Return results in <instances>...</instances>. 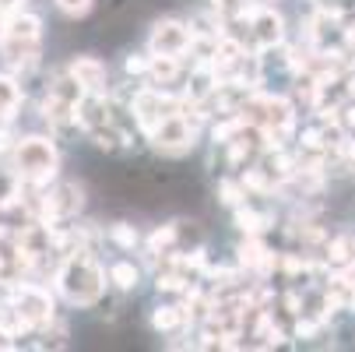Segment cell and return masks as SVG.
Returning a JSON list of instances; mask_svg holds the SVG:
<instances>
[{
    "instance_id": "15",
    "label": "cell",
    "mask_w": 355,
    "mask_h": 352,
    "mask_svg": "<svg viewBox=\"0 0 355 352\" xmlns=\"http://www.w3.org/2000/svg\"><path fill=\"white\" fill-rule=\"evenodd\" d=\"M46 95H49V99H60V103L78 106L88 92H85V85H81V81L71 74V67H67V71H60V74H53V78L46 81Z\"/></svg>"
},
{
    "instance_id": "13",
    "label": "cell",
    "mask_w": 355,
    "mask_h": 352,
    "mask_svg": "<svg viewBox=\"0 0 355 352\" xmlns=\"http://www.w3.org/2000/svg\"><path fill=\"white\" fill-rule=\"evenodd\" d=\"M232 222H236V229L246 233V236H264V233L275 226V215H271V212H261V208H253L250 201H246V205L232 208Z\"/></svg>"
},
{
    "instance_id": "20",
    "label": "cell",
    "mask_w": 355,
    "mask_h": 352,
    "mask_svg": "<svg viewBox=\"0 0 355 352\" xmlns=\"http://www.w3.org/2000/svg\"><path fill=\"white\" fill-rule=\"evenodd\" d=\"M215 194H218V201H222L225 208H239V205H246V197H250V190H246L243 180H218Z\"/></svg>"
},
{
    "instance_id": "3",
    "label": "cell",
    "mask_w": 355,
    "mask_h": 352,
    "mask_svg": "<svg viewBox=\"0 0 355 352\" xmlns=\"http://www.w3.org/2000/svg\"><path fill=\"white\" fill-rule=\"evenodd\" d=\"M42 53V22L39 15L15 11L8 15V28L0 35V57H4L15 71H32Z\"/></svg>"
},
{
    "instance_id": "10",
    "label": "cell",
    "mask_w": 355,
    "mask_h": 352,
    "mask_svg": "<svg viewBox=\"0 0 355 352\" xmlns=\"http://www.w3.org/2000/svg\"><path fill=\"white\" fill-rule=\"evenodd\" d=\"M71 74L85 85L88 95H106L110 92V67L98 60V57H74L71 60Z\"/></svg>"
},
{
    "instance_id": "19",
    "label": "cell",
    "mask_w": 355,
    "mask_h": 352,
    "mask_svg": "<svg viewBox=\"0 0 355 352\" xmlns=\"http://www.w3.org/2000/svg\"><path fill=\"white\" fill-rule=\"evenodd\" d=\"M110 282H113L120 292H134L137 282H141V271H137L134 261H116V265H110Z\"/></svg>"
},
{
    "instance_id": "11",
    "label": "cell",
    "mask_w": 355,
    "mask_h": 352,
    "mask_svg": "<svg viewBox=\"0 0 355 352\" xmlns=\"http://www.w3.org/2000/svg\"><path fill=\"white\" fill-rule=\"evenodd\" d=\"M239 268L257 271V275H271L278 268V254H271V250L261 243V236H246L239 243Z\"/></svg>"
},
{
    "instance_id": "2",
    "label": "cell",
    "mask_w": 355,
    "mask_h": 352,
    "mask_svg": "<svg viewBox=\"0 0 355 352\" xmlns=\"http://www.w3.org/2000/svg\"><path fill=\"white\" fill-rule=\"evenodd\" d=\"M11 169L25 183L49 187L57 180V169H60V152H57L53 137H42V134L18 137L15 148H11Z\"/></svg>"
},
{
    "instance_id": "1",
    "label": "cell",
    "mask_w": 355,
    "mask_h": 352,
    "mask_svg": "<svg viewBox=\"0 0 355 352\" xmlns=\"http://www.w3.org/2000/svg\"><path fill=\"white\" fill-rule=\"evenodd\" d=\"M106 278H110V271L92 254L64 258L57 268V289L71 307H95L106 292Z\"/></svg>"
},
{
    "instance_id": "9",
    "label": "cell",
    "mask_w": 355,
    "mask_h": 352,
    "mask_svg": "<svg viewBox=\"0 0 355 352\" xmlns=\"http://www.w3.org/2000/svg\"><path fill=\"white\" fill-rule=\"evenodd\" d=\"M246 35L257 53H268L285 42V18L275 8H253V15L246 18Z\"/></svg>"
},
{
    "instance_id": "17",
    "label": "cell",
    "mask_w": 355,
    "mask_h": 352,
    "mask_svg": "<svg viewBox=\"0 0 355 352\" xmlns=\"http://www.w3.org/2000/svg\"><path fill=\"white\" fill-rule=\"evenodd\" d=\"M187 324H190V317H187V310L176 307V303H162V307L151 310V328H155L159 335H176V331H183Z\"/></svg>"
},
{
    "instance_id": "18",
    "label": "cell",
    "mask_w": 355,
    "mask_h": 352,
    "mask_svg": "<svg viewBox=\"0 0 355 352\" xmlns=\"http://www.w3.org/2000/svg\"><path fill=\"white\" fill-rule=\"evenodd\" d=\"M21 85L11 74H0V120H15V113L21 110Z\"/></svg>"
},
{
    "instance_id": "21",
    "label": "cell",
    "mask_w": 355,
    "mask_h": 352,
    "mask_svg": "<svg viewBox=\"0 0 355 352\" xmlns=\"http://www.w3.org/2000/svg\"><path fill=\"white\" fill-rule=\"evenodd\" d=\"M106 236H110V243H116L120 250L141 246V233H137V226H130V222H113V226L106 229Z\"/></svg>"
},
{
    "instance_id": "16",
    "label": "cell",
    "mask_w": 355,
    "mask_h": 352,
    "mask_svg": "<svg viewBox=\"0 0 355 352\" xmlns=\"http://www.w3.org/2000/svg\"><path fill=\"white\" fill-rule=\"evenodd\" d=\"M183 78V57H166V53H151V71H148V81L151 85H176Z\"/></svg>"
},
{
    "instance_id": "25",
    "label": "cell",
    "mask_w": 355,
    "mask_h": 352,
    "mask_svg": "<svg viewBox=\"0 0 355 352\" xmlns=\"http://www.w3.org/2000/svg\"><path fill=\"white\" fill-rule=\"evenodd\" d=\"M4 28H8V15L0 11V35H4Z\"/></svg>"
},
{
    "instance_id": "6",
    "label": "cell",
    "mask_w": 355,
    "mask_h": 352,
    "mask_svg": "<svg viewBox=\"0 0 355 352\" xmlns=\"http://www.w3.org/2000/svg\"><path fill=\"white\" fill-rule=\"evenodd\" d=\"M197 131H200V127H197L187 113H173V117H166L155 131L148 134V141H151V148H155L159 156L180 159V156L193 152V144H197Z\"/></svg>"
},
{
    "instance_id": "14",
    "label": "cell",
    "mask_w": 355,
    "mask_h": 352,
    "mask_svg": "<svg viewBox=\"0 0 355 352\" xmlns=\"http://www.w3.org/2000/svg\"><path fill=\"white\" fill-rule=\"evenodd\" d=\"M324 265L331 271L355 268V236H331L324 243Z\"/></svg>"
},
{
    "instance_id": "23",
    "label": "cell",
    "mask_w": 355,
    "mask_h": 352,
    "mask_svg": "<svg viewBox=\"0 0 355 352\" xmlns=\"http://www.w3.org/2000/svg\"><path fill=\"white\" fill-rule=\"evenodd\" d=\"M53 4L67 15V18H85L88 11H92V4L95 0H53Z\"/></svg>"
},
{
    "instance_id": "8",
    "label": "cell",
    "mask_w": 355,
    "mask_h": 352,
    "mask_svg": "<svg viewBox=\"0 0 355 352\" xmlns=\"http://www.w3.org/2000/svg\"><path fill=\"white\" fill-rule=\"evenodd\" d=\"M151 53H166V57H187L190 46H193V25L180 22V18H162L151 25L148 35Z\"/></svg>"
},
{
    "instance_id": "5",
    "label": "cell",
    "mask_w": 355,
    "mask_h": 352,
    "mask_svg": "<svg viewBox=\"0 0 355 352\" xmlns=\"http://www.w3.org/2000/svg\"><path fill=\"white\" fill-rule=\"evenodd\" d=\"M4 299H8V303H11L35 331L57 317V307H53V296H49V289L39 285V282H32V278H18V282L8 289Z\"/></svg>"
},
{
    "instance_id": "7",
    "label": "cell",
    "mask_w": 355,
    "mask_h": 352,
    "mask_svg": "<svg viewBox=\"0 0 355 352\" xmlns=\"http://www.w3.org/2000/svg\"><path fill=\"white\" fill-rule=\"evenodd\" d=\"M85 208V187L78 180H53L46 187V197H42V219L46 222H67L74 219L78 212Z\"/></svg>"
},
{
    "instance_id": "26",
    "label": "cell",
    "mask_w": 355,
    "mask_h": 352,
    "mask_svg": "<svg viewBox=\"0 0 355 352\" xmlns=\"http://www.w3.org/2000/svg\"><path fill=\"white\" fill-rule=\"evenodd\" d=\"M4 124H11V120H0V127H4Z\"/></svg>"
},
{
    "instance_id": "4",
    "label": "cell",
    "mask_w": 355,
    "mask_h": 352,
    "mask_svg": "<svg viewBox=\"0 0 355 352\" xmlns=\"http://www.w3.org/2000/svg\"><path fill=\"white\" fill-rule=\"evenodd\" d=\"M183 95L180 92H173V88H162V85H141L137 88V95L130 99V106H127V113H130V120H134V127L148 137L151 131H155L166 117H173V113H183Z\"/></svg>"
},
{
    "instance_id": "24",
    "label": "cell",
    "mask_w": 355,
    "mask_h": 352,
    "mask_svg": "<svg viewBox=\"0 0 355 352\" xmlns=\"http://www.w3.org/2000/svg\"><path fill=\"white\" fill-rule=\"evenodd\" d=\"M21 4H25V0H0V11L15 15V11H21Z\"/></svg>"
},
{
    "instance_id": "12",
    "label": "cell",
    "mask_w": 355,
    "mask_h": 352,
    "mask_svg": "<svg viewBox=\"0 0 355 352\" xmlns=\"http://www.w3.org/2000/svg\"><path fill=\"white\" fill-rule=\"evenodd\" d=\"M113 120V103L106 95H85L78 103V131L92 134L95 127H103Z\"/></svg>"
},
{
    "instance_id": "22",
    "label": "cell",
    "mask_w": 355,
    "mask_h": 352,
    "mask_svg": "<svg viewBox=\"0 0 355 352\" xmlns=\"http://www.w3.org/2000/svg\"><path fill=\"white\" fill-rule=\"evenodd\" d=\"M123 71H127V78H144V81H148V71H151V53H127Z\"/></svg>"
}]
</instances>
